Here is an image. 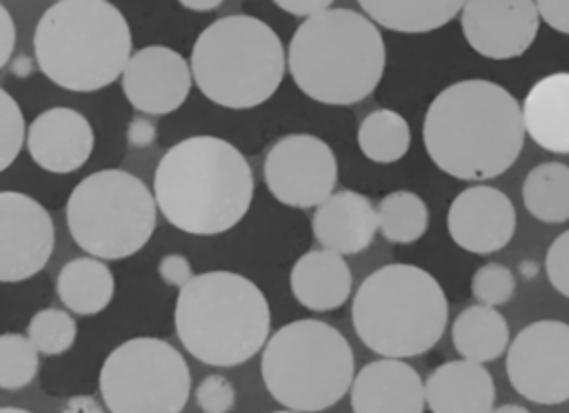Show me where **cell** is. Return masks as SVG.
I'll list each match as a JSON object with an SVG mask.
<instances>
[{
    "label": "cell",
    "instance_id": "1",
    "mask_svg": "<svg viewBox=\"0 0 569 413\" xmlns=\"http://www.w3.org/2000/svg\"><path fill=\"white\" fill-rule=\"evenodd\" d=\"M422 142L433 164L458 180L496 178L520 155L522 104L489 80L453 82L431 100Z\"/></svg>",
    "mask_w": 569,
    "mask_h": 413
},
{
    "label": "cell",
    "instance_id": "2",
    "mask_svg": "<svg viewBox=\"0 0 569 413\" xmlns=\"http://www.w3.org/2000/svg\"><path fill=\"white\" fill-rule=\"evenodd\" d=\"M153 198L176 229L191 235H218L249 211L253 173L231 142L193 135L169 147L160 158Z\"/></svg>",
    "mask_w": 569,
    "mask_h": 413
},
{
    "label": "cell",
    "instance_id": "3",
    "mask_svg": "<svg viewBox=\"0 0 569 413\" xmlns=\"http://www.w3.org/2000/svg\"><path fill=\"white\" fill-rule=\"evenodd\" d=\"M296 87L322 104H353L378 87L385 71V42L367 16L327 9L296 29L289 53Z\"/></svg>",
    "mask_w": 569,
    "mask_h": 413
},
{
    "label": "cell",
    "instance_id": "4",
    "mask_svg": "<svg viewBox=\"0 0 569 413\" xmlns=\"http://www.w3.org/2000/svg\"><path fill=\"white\" fill-rule=\"evenodd\" d=\"M40 71L62 89L98 91L118 80L131 60L127 18L104 0H60L36 24Z\"/></svg>",
    "mask_w": 569,
    "mask_h": 413
},
{
    "label": "cell",
    "instance_id": "5",
    "mask_svg": "<svg viewBox=\"0 0 569 413\" xmlns=\"http://www.w3.org/2000/svg\"><path fill=\"white\" fill-rule=\"evenodd\" d=\"M173 322L182 346L196 360L236 366L269 342L271 311L249 278L233 271H207L180 289Z\"/></svg>",
    "mask_w": 569,
    "mask_h": 413
},
{
    "label": "cell",
    "instance_id": "6",
    "mask_svg": "<svg viewBox=\"0 0 569 413\" xmlns=\"http://www.w3.org/2000/svg\"><path fill=\"white\" fill-rule=\"evenodd\" d=\"M449 304L438 280L416 264H385L369 273L351 302L360 342L382 357L427 353L445 333Z\"/></svg>",
    "mask_w": 569,
    "mask_h": 413
},
{
    "label": "cell",
    "instance_id": "7",
    "mask_svg": "<svg viewBox=\"0 0 569 413\" xmlns=\"http://www.w3.org/2000/svg\"><path fill=\"white\" fill-rule=\"evenodd\" d=\"M198 89L227 109L267 102L284 75V49L278 33L260 18L233 13L211 22L191 49Z\"/></svg>",
    "mask_w": 569,
    "mask_h": 413
},
{
    "label": "cell",
    "instance_id": "8",
    "mask_svg": "<svg viewBox=\"0 0 569 413\" xmlns=\"http://www.w3.org/2000/svg\"><path fill=\"white\" fill-rule=\"evenodd\" d=\"M260 371L273 400L300 413L333 406L356 377L345 335L313 318L280 326L264 344Z\"/></svg>",
    "mask_w": 569,
    "mask_h": 413
},
{
    "label": "cell",
    "instance_id": "9",
    "mask_svg": "<svg viewBox=\"0 0 569 413\" xmlns=\"http://www.w3.org/2000/svg\"><path fill=\"white\" fill-rule=\"evenodd\" d=\"M156 206L153 193L140 178L122 169H104L76 184L64 215L82 251L100 260H120L149 242Z\"/></svg>",
    "mask_w": 569,
    "mask_h": 413
},
{
    "label": "cell",
    "instance_id": "10",
    "mask_svg": "<svg viewBox=\"0 0 569 413\" xmlns=\"http://www.w3.org/2000/svg\"><path fill=\"white\" fill-rule=\"evenodd\" d=\"M191 391L184 357L158 338H131L100 369V395L111 413H180Z\"/></svg>",
    "mask_w": 569,
    "mask_h": 413
},
{
    "label": "cell",
    "instance_id": "11",
    "mask_svg": "<svg viewBox=\"0 0 569 413\" xmlns=\"http://www.w3.org/2000/svg\"><path fill=\"white\" fill-rule=\"evenodd\" d=\"M507 377L536 404L569 400V324L538 320L518 331L507 349Z\"/></svg>",
    "mask_w": 569,
    "mask_h": 413
},
{
    "label": "cell",
    "instance_id": "12",
    "mask_svg": "<svg viewBox=\"0 0 569 413\" xmlns=\"http://www.w3.org/2000/svg\"><path fill=\"white\" fill-rule=\"evenodd\" d=\"M264 182L282 204L320 206L336 187L338 164L331 147L309 133L280 138L264 158Z\"/></svg>",
    "mask_w": 569,
    "mask_h": 413
},
{
    "label": "cell",
    "instance_id": "13",
    "mask_svg": "<svg viewBox=\"0 0 569 413\" xmlns=\"http://www.w3.org/2000/svg\"><path fill=\"white\" fill-rule=\"evenodd\" d=\"M56 244L49 211L31 195L0 193V280L20 282L49 262Z\"/></svg>",
    "mask_w": 569,
    "mask_h": 413
},
{
    "label": "cell",
    "instance_id": "14",
    "mask_svg": "<svg viewBox=\"0 0 569 413\" xmlns=\"http://www.w3.org/2000/svg\"><path fill=\"white\" fill-rule=\"evenodd\" d=\"M462 33L473 51L491 60L522 56L540 27L538 4L520 2H465L460 13Z\"/></svg>",
    "mask_w": 569,
    "mask_h": 413
},
{
    "label": "cell",
    "instance_id": "15",
    "mask_svg": "<svg viewBox=\"0 0 569 413\" xmlns=\"http://www.w3.org/2000/svg\"><path fill=\"white\" fill-rule=\"evenodd\" d=\"M191 80V64L178 51L151 44L131 56L122 73V91L138 111L167 115L187 100Z\"/></svg>",
    "mask_w": 569,
    "mask_h": 413
},
{
    "label": "cell",
    "instance_id": "16",
    "mask_svg": "<svg viewBox=\"0 0 569 413\" xmlns=\"http://www.w3.org/2000/svg\"><path fill=\"white\" fill-rule=\"evenodd\" d=\"M447 229L460 249L487 255L500 251L513 238L516 209L502 191L476 184L453 198L447 213Z\"/></svg>",
    "mask_w": 569,
    "mask_h": 413
},
{
    "label": "cell",
    "instance_id": "17",
    "mask_svg": "<svg viewBox=\"0 0 569 413\" xmlns=\"http://www.w3.org/2000/svg\"><path fill=\"white\" fill-rule=\"evenodd\" d=\"M31 160L51 173L80 169L93 151V129L89 120L67 107H53L36 115L27 131Z\"/></svg>",
    "mask_w": 569,
    "mask_h": 413
},
{
    "label": "cell",
    "instance_id": "18",
    "mask_svg": "<svg viewBox=\"0 0 569 413\" xmlns=\"http://www.w3.org/2000/svg\"><path fill=\"white\" fill-rule=\"evenodd\" d=\"M349 391L353 413H422L427 404L418 371L393 357L365 364Z\"/></svg>",
    "mask_w": 569,
    "mask_h": 413
},
{
    "label": "cell",
    "instance_id": "19",
    "mask_svg": "<svg viewBox=\"0 0 569 413\" xmlns=\"http://www.w3.org/2000/svg\"><path fill=\"white\" fill-rule=\"evenodd\" d=\"M311 229L322 249L353 255L371 244L378 231V211L367 195L345 189L316 206Z\"/></svg>",
    "mask_w": 569,
    "mask_h": 413
},
{
    "label": "cell",
    "instance_id": "20",
    "mask_svg": "<svg viewBox=\"0 0 569 413\" xmlns=\"http://www.w3.org/2000/svg\"><path fill=\"white\" fill-rule=\"evenodd\" d=\"M425 395L431 413H491L496 386L482 364L453 360L431 371Z\"/></svg>",
    "mask_w": 569,
    "mask_h": 413
},
{
    "label": "cell",
    "instance_id": "21",
    "mask_svg": "<svg viewBox=\"0 0 569 413\" xmlns=\"http://www.w3.org/2000/svg\"><path fill=\"white\" fill-rule=\"evenodd\" d=\"M529 138L551 151L569 153V71L540 78L522 100Z\"/></svg>",
    "mask_w": 569,
    "mask_h": 413
},
{
    "label": "cell",
    "instance_id": "22",
    "mask_svg": "<svg viewBox=\"0 0 569 413\" xmlns=\"http://www.w3.org/2000/svg\"><path fill=\"white\" fill-rule=\"evenodd\" d=\"M291 291L311 311H331L345 304L351 293V271L340 253L318 249L296 260Z\"/></svg>",
    "mask_w": 569,
    "mask_h": 413
},
{
    "label": "cell",
    "instance_id": "23",
    "mask_svg": "<svg viewBox=\"0 0 569 413\" xmlns=\"http://www.w3.org/2000/svg\"><path fill=\"white\" fill-rule=\"evenodd\" d=\"M451 340L462 360L491 362L498 360L509 342V324L493 306L476 304L458 313L451 326Z\"/></svg>",
    "mask_w": 569,
    "mask_h": 413
},
{
    "label": "cell",
    "instance_id": "24",
    "mask_svg": "<svg viewBox=\"0 0 569 413\" xmlns=\"http://www.w3.org/2000/svg\"><path fill=\"white\" fill-rule=\"evenodd\" d=\"M56 289L67 309L80 315H93L109 306L116 280L100 258H76L60 269Z\"/></svg>",
    "mask_w": 569,
    "mask_h": 413
},
{
    "label": "cell",
    "instance_id": "25",
    "mask_svg": "<svg viewBox=\"0 0 569 413\" xmlns=\"http://www.w3.org/2000/svg\"><path fill=\"white\" fill-rule=\"evenodd\" d=\"M367 18L385 29L402 33H425L445 27L451 18L462 13L465 2H382L360 0Z\"/></svg>",
    "mask_w": 569,
    "mask_h": 413
},
{
    "label": "cell",
    "instance_id": "26",
    "mask_svg": "<svg viewBox=\"0 0 569 413\" xmlns=\"http://www.w3.org/2000/svg\"><path fill=\"white\" fill-rule=\"evenodd\" d=\"M525 209L540 222L556 224L569 220V167L542 162L522 182Z\"/></svg>",
    "mask_w": 569,
    "mask_h": 413
},
{
    "label": "cell",
    "instance_id": "27",
    "mask_svg": "<svg viewBox=\"0 0 569 413\" xmlns=\"http://www.w3.org/2000/svg\"><path fill=\"white\" fill-rule=\"evenodd\" d=\"M409 144L411 131L398 111L376 109L360 122L358 147L373 162H396L409 151Z\"/></svg>",
    "mask_w": 569,
    "mask_h": 413
},
{
    "label": "cell",
    "instance_id": "28",
    "mask_svg": "<svg viewBox=\"0 0 569 413\" xmlns=\"http://www.w3.org/2000/svg\"><path fill=\"white\" fill-rule=\"evenodd\" d=\"M378 229L396 244H409L425 235L429 211L425 200L413 191H393L378 202Z\"/></svg>",
    "mask_w": 569,
    "mask_h": 413
},
{
    "label": "cell",
    "instance_id": "29",
    "mask_svg": "<svg viewBox=\"0 0 569 413\" xmlns=\"http://www.w3.org/2000/svg\"><path fill=\"white\" fill-rule=\"evenodd\" d=\"M38 349L20 333L0 335V386L7 391L27 386L38 373Z\"/></svg>",
    "mask_w": 569,
    "mask_h": 413
},
{
    "label": "cell",
    "instance_id": "30",
    "mask_svg": "<svg viewBox=\"0 0 569 413\" xmlns=\"http://www.w3.org/2000/svg\"><path fill=\"white\" fill-rule=\"evenodd\" d=\"M76 320L62 309H42L27 324V338L44 355H60L76 342Z\"/></svg>",
    "mask_w": 569,
    "mask_h": 413
},
{
    "label": "cell",
    "instance_id": "31",
    "mask_svg": "<svg viewBox=\"0 0 569 413\" xmlns=\"http://www.w3.org/2000/svg\"><path fill=\"white\" fill-rule=\"evenodd\" d=\"M516 291L513 273L498 262L482 264L471 278V293L485 306H498L511 300Z\"/></svg>",
    "mask_w": 569,
    "mask_h": 413
},
{
    "label": "cell",
    "instance_id": "32",
    "mask_svg": "<svg viewBox=\"0 0 569 413\" xmlns=\"http://www.w3.org/2000/svg\"><path fill=\"white\" fill-rule=\"evenodd\" d=\"M27 131L18 102L7 91H0V169H7L18 158Z\"/></svg>",
    "mask_w": 569,
    "mask_h": 413
},
{
    "label": "cell",
    "instance_id": "33",
    "mask_svg": "<svg viewBox=\"0 0 569 413\" xmlns=\"http://www.w3.org/2000/svg\"><path fill=\"white\" fill-rule=\"evenodd\" d=\"M196 402L204 413H227L236 402V389L224 375H207L196 386Z\"/></svg>",
    "mask_w": 569,
    "mask_h": 413
},
{
    "label": "cell",
    "instance_id": "34",
    "mask_svg": "<svg viewBox=\"0 0 569 413\" xmlns=\"http://www.w3.org/2000/svg\"><path fill=\"white\" fill-rule=\"evenodd\" d=\"M545 271H547L551 286L560 295L569 298V231L560 233L547 249Z\"/></svg>",
    "mask_w": 569,
    "mask_h": 413
},
{
    "label": "cell",
    "instance_id": "35",
    "mask_svg": "<svg viewBox=\"0 0 569 413\" xmlns=\"http://www.w3.org/2000/svg\"><path fill=\"white\" fill-rule=\"evenodd\" d=\"M158 273H160V278H162L169 286H178V289L187 286V284L191 282V278H193L189 260H187L184 255H180V253H169V255H164V258L160 260V264H158Z\"/></svg>",
    "mask_w": 569,
    "mask_h": 413
},
{
    "label": "cell",
    "instance_id": "36",
    "mask_svg": "<svg viewBox=\"0 0 569 413\" xmlns=\"http://www.w3.org/2000/svg\"><path fill=\"white\" fill-rule=\"evenodd\" d=\"M538 4V13L540 18L556 31L560 33H569V2H551V0H542L536 2Z\"/></svg>",
    "mask_w": 569,
    "mask_h": 413
},
{
    "label": "cell",
    "instance_id": "37",
    "mask_svg": "<svg viewBox=\"0 0 569 413\" xmlns=\"http://www.w3.org/2000/svg\"><path fill=\"white\" fill-rule=\"evenodd\" d=\"M153 138H156V124L151 120H147L144 115H138L131 120V124L127 129V140L131 147L144 149L153 142Z\"/></svg>",
    "mask_w": 569,
    "mask_h": 413
},
{
    "label": "cell",
    "instance_id": "38",
    "mask_svg": "<svg viewBox=\"0 0 569 413\" xmlns=\"http://www.w3.org/2000/svg\"><path fill=\"white\" fill-rule=\"evenodd\" d=\"M16 44V27L4 4H0V67H4L11 58Z\"/></svg>",
    "mask_w": 569,
    "mask_h": 413
},
{
    "label": "cell",
    "instance_id": "39",
    "mask_svg": "<svg viewBox=\"0 0 569 413\" xmlns=\"http://www.w3.org/2000/svg\"><path fill=\"white\" fill-rule=\"evenodd\" d=\"M282 11H287V13H291V16H298V18H302V20H307V18H313V16H318V13H322V11H327V9H331V4L333 2H329V0H322V2H293V0H278L276 2Z\"/></svg>",
    "mask_w": 569,
    "mask_h": 413
},
{
    "label": "cell",
    "instance_id": "40",
    "mask_svg": "<svg viewBox=\"0 0 569 413\" xmlns=\"http://www.w3.org/2000/svg\"><path fill=\"white\" fill-rule=\"evenodd\" d=\"M62 413H102V409L91 395H76L64 404Z\"/></svg>",
    "mask_w": 569,
    "mask_h": 413
},
{
    "label": "cell",
    "instance_id": "41",
    "mask_svg": "<svg viewBox=\"0 0 569 413\" xmlns=\"http://www.w3.org/2000/svg\"><path fill=\"white\" fill-rule=\"evenodd\" d=\"M184 9H193V11H213L218 9L222 2L220 0H204V2H189V0H182L180 2Z\"/></svg>",
    "mask_w": 569,
    "mask_h": 413
},
{
    "label": "cell",
    "instance_id": "42",
    "mask_svg": "<svg viewBox=\"0 0 569 413\" xmlns=\"http://www.w3.org/2000/svg\"><path fill=\"white\" fill-rule=\"evenodd\" d=\"M491 413H531V411H527V409L520 406V404H502V406L493 409Z\"/></svg>",
    "mask_w": 569,
    "mask_h": 413
},
{
    "label": "cell",
    "instance_id": "43",
    "mask_svg": "<svg viewBox=\"0 0 569 413\" xmlns=\"http://www.w3.org/2000/svg\"><path fill=\"white\" fill-rule=\"evenodd\" d=\"M0 413H29V411H24V409H16V406H2V409H0Z\"/></svg>",
    "mask_w": 569,
    "mask_h": 413
},
{
    "label": "cell",
    "instance_id": "44",
    "mask_svg": "<svg viewBox=\"0 0 569 413\" xmlns=\"http://www.w3.org/2000/svg\"><path fill=\"white\" fill-rule=\"evenodd\" d=\"M276 413H300V411H289V409H287V411H276Z\"/></svg>",
    "mask_w": 569,
    "mask_h": 413
}]
</instances>
